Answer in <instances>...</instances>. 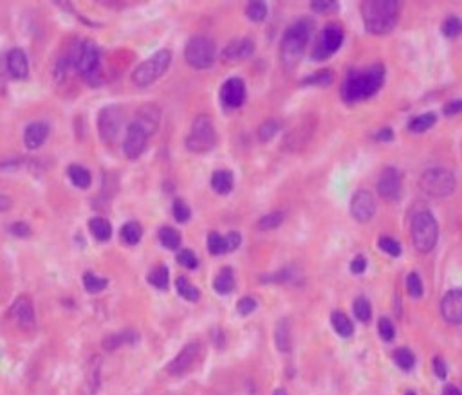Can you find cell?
Listing matches in <instances>:
<instances>
[{"label": "cell", "instance_id": "bcb514c9", "mask_svg": "<svg viewBox=\"0 0 462 395\" xmlns=\"http://www.w3.org/2000/svg\"><path fill=\"white\" fill-rule=\"evenodd\" d=\"M443 34L444 36H450V38H455V36L462 34V19H459L455 15L444 19Z\"/></svg>", "mask_w": 462, "mask_h": 395}, {"label": "cell", "instance_id": "9f6ffc18", "mask_svg": "<svg viewBox=\"0 0 462 395\" xmlns=\"http://www.w3.org/2000/svg\"><path fill=\"white\" fill-rule=\"evenodd\" d=\"M432 368L433 372H435V376L439 377V379H446V374H448V366L446 363H444V359L441 356H435L432 359Z\"/></svg>", "mask_w": 462, "mask_h": 395}, {"label": "cell", "instance_id": "f6af8a7d", "mask_svg": "<svg viewBox=\"0 0 462 395\" xmlns=\"http://www.w3.org/2000/svg\"><path fill=\"white\" fill-rule=\"evenodd\" d=\"M177 264L181 265V267H184V269L192 271V269H197L199 267V258L197 255L193 253L192 249H188V247H183V249L177 251Z\"/></svg>", "mask_w": 462, "mask_h": 395}, {"label": "cell", "instance_id": "e575fe53", "mask_svg": "<svg viewBox=\"0 0 462 395\" xmlns=\"http://www.w3.org/2000/svg\"><path fill=\"white\" fill-rule=\"evenodd\" d=\"M175 291L186 302H199V298H201V291L197 289V285L192 284L186 276L175 278Z\"/></svg>", "mask_w": 462, "mask_h": 395}, {"label": "cell", "instance_id": "d4e9b609", "mask_svg": "<svg viewBox=\"0 0 462 395\" xmlns=\"http://www.w3.org/2000/svg\"><path fill=\"white\" fill-rule=\"evenodd\" d=\"M210 184H212L213 192H217L219 195H228L235 186V175L231 170H215L210 179Z\"/></svg>", "mask_w": 462, "mask_h": 395}, {"label": "cell", "instance_id": "ee69618b", "mask_svg": "<svg viewBox=\"0 0 462 395\" xmlns=\"http://www.w3.org/2000/svg\"><path fill=\"white\" fill-rule=\"evenodd\" d=\"M280 121L278 120H265L262 125L258 126V139L262 141V143H267V141H271L276 135V132L280 131Z\"/></svg>", "mask_w": 462, "mask_h": 395}, {"label": "cell", "instance_id": "4dcf8cb0", "mask_svg": "<svg viewBox=\"0 0 462 395\" xmlns=\"http://www.w3.org/2000/svg\"><path fill=\"white\" fill-rule=\"evenodd\" d=\"M120 238L125 246H138L143 238V226L138 221H129L120 227Z\"/></svg>", "mask_w": 462, "mask_h": 395}, {"label": "cell", "instance_id": "7a4b0ae2", "mask_svg": "<svg viewBox=\"0 0 462 395\" xmlns=\"http://www.w3.org/2000/svg\"><path fill=\"white\" fill-rule=\"evenodd\" d=\"M314 30V22L311 19H298L285 30L282 42H280V60L284 69L291 71L298 65L303 56L311 33Z\"/></svg>", "mask_w": 462, "mask_h": 395}, {"label": "cell", "instance_id": "d6a6232c", "mask_svg": "<svg viewBox=\"0 0 462 395\" xmlns=\"http://www.w3.org/2000/svg\"><path fill=\"white\" fill-rule=\"evenodd\" d=\"M331 325L338 332V336L351 337L352 334H354V323H352V319L349 318L345 313H342V311H334V313L331 314Z\"/></svg>", "mask_w": 462, "mask_h": 395}, {"label": "cell", "instance_id": "681fc988", "mask_svg": "<svg viewBox=\"0 0 462 395\" xmlns=\"http://www.w3.org/2000/svg\"><path fill=\"white\" fill-rule=\"evenodd\" d=\"M380 247L385 251L386 255L390 256H399L401 255V244L395 238L388 235H383L380 238Z\"/></svg>", "mask_w": 462, "mask_h": 395}, {"label": "cell", "instance_id": "603a6c76", "mask_svg": "<svg viewBox=\"0 0 462 395\" xmlns=\"http://www.w3.org/2000/svg\"><path fill=\"white\" fill-rule=\"evenodd\" d=\"M51 134V126L45 121H33L25 126L24 131V145L28 150H38L47 141Z\"/></svg>", "mask_w": 462, "mask_h": 395}, {"label": "cell", "instance_id": "e0dca14e", "mask_svg": "<svg viewBox=\"0 0 462 395\" xmlns=\"http://www.w3.org/2000/svg\"><path fill=\"white\" fill-rule=\"evenodd\" d=\"M134 125H138L144 134L152 137L161 126V109L155 103H144L135 111Z\"/></svg>", "mask_w": 462, "mask_h": 395}, {"label": "cell", "instance_id": "484cf974", "mask_svg": "<svg viewBox=\"0 0 462 395\" xmlns=\"http://www.w3.org/2000/svg\"><path fill=\"white\" fill-rule=\"evenodd\" d=\"M235 271L231 269V267H222L217 276L213 278V291L217 294H222V296H226V294L233 293L235 291Z\"/></svg>", "mask_w": 462, "mask_h": 395}, {"label": "cell", "instance_id": "94428289", "mask_svg": "<svg viewBox=\"0 0 462 395\" xmlns=\"http://www.w3.org/2000/svg\"><path fill=\"white\" fill-rule=\"evenodd\" d=\"M212 339H213V343H215L217 347H224V345H226V339H224V332H222L221 328H217V330H213V334H212Z\"/></svg>", "mask_w": 462, "mask_h": 395}, {"label": "cell", "instance_id": "7bdbcfd3", "mask_svg": "<svg viewBox=\"0 0 462 395\" xmlns=\"http://www.w3.org/2000/svg\"><path fill=\"white\" fill-rule=\"evenodd\" d=\"M172 215L173 218H175V222H179V224H186V222L192 218V207L188 206L183 199H173Z\"/></svg>", "mask_w": 462, "mask_h": 395}, {"label": "cell", "instance_id": "8992f818", "mask_svg": "<svg viewBox=\"0 0 462 395\" xmlns=\"http://www.w3.org/2000/svg\"><path fill=\"white\" fill-rule=\"evenodd\" d=\"M217 145V131L212 117L208 114H199L192 123L190 134L186 135V148L193 154L210 152Z\"/></svg>", "mask_w": 462, "mask_h": 395}, {"label": "cell", "instance_id": "91938a15", "mask_svg": "<svg viewBox=\"0 0 462 395\" xmlns=\"http://www.w3.org/2000/svg\"><path fill=\"white\" fill-rule=\"evenodd\" d=\"M375 139L392 141V139H394V131H392V128H388V126H385V128L377 131V134H375Z\"/></svg>", "mask_w": 462, "mask_h": 395}, {"label": "cell", "instance_id": "9c48e42d", "mask_svg": "<svg viewBox=\"0 0 462 395\" xmlns=\"http://www.w3.org/2000/svg\"><path fill=\"white\" fill-rule=\"evenodd\" d=\"M457 186L453 172L446 168H430L419 179V188L430 197H448Z\"/></svg>", "mask_w": 462, "mask_h": 395}, {"label": "cell", "instance_id": "be15d7a7", "mask_svg": "<svg viewBox=\"0 0 462 395\" xmlns=\"http://www.w3.org/2000/svg\"><path fill=\"white\" fill-rule=\"evenodd\" d=\"M443 395H462V392L459 390L455 385H448V386H444Z\"/></svg>", "mask_w": 462, "mask_h": 395}, {"label": "cell", "instance_id": "74e56055", "mask_svg": "<svg viewBox=\"0 0 462 395\" xmlns=\"http://www.w3.org/2000/svg\"><path fill=\"white\" fill-rule=\"evenodd\" d=\"M245 16L253 22H262L267 16V4L264 0H251L245 5Z\"/></svg>", "mask_w": 462, "mask_h": 395}, {"label": "cell", "instance_id": "4fadbf2b", "mask_svg": "<svg viewBox=\"0 0 462 395\" xmlns=\"http://www.w3.org/2000/svg\"><path fill=\"white\" fill-rule=\"evenodd\" d=\"M316 126H318V120L314 114H307V116H303L302 120H300L298 123H296L291 131H287V134L284 135V141H282L284 150L294 152V150L303 148V146L309 143V139L313 137Z\"/></svg>", "mask_w": 462, "mask_h": 395}, {"label": "cell", "instance_id": "7402d4cb", "mask_svg": "<svg viewBox=\"0 0 462 395\" xmlns=\"http://www.w3.org/2000/svg\"><path fill=\"white\" fill-rule=\"evenodd\" d=\"M6 71L14 80H25L29 78V58L24 49L13 47L6 54Z\"/></svg>", "mask_w": 462, "mask_h": 395}, {"label": "cell", "instance_id": "db71d44e", "mask_svg": "<svg viewBox=\"0 0 462 395\" xmlns=\"http://www.w3.org/2000/svg\"><path fill=\"white\" fill-rule=\"evenodd\" d=\"M311 10L318 11V13H331V11L338 10V4L334 0H313Z\"/></svg>", "mask_w": 462, "mask_h": 395}, {"label": "cell", "instance_id": "5bb4252c", "mask_svg": "<svg viewBox=\"0 0 462 395\" xmlns=\"http://www.w3.org/2000/svg\"><path fill=\"white\" fill-rule=\"evenodd\" d=\"M10 314L11 318L16 321V325L24 330H33L34 325H36V311H34L33 300L25 294H20L19 298H14Z\"/></svg>", "mask_w": 462, "mask_h": 395}, {"label": "cell", "instance_id": "83f0119b", "mask_svg": "<svg viewBox=\"0 0 462 395\" xmlns=\"http://www.w3.org/2000/svg\"><path fill=\"white\" fill-rule=\"evenodd\" d=\"M89 232H91V235L94 236L98 242H109L112 238L114 229H112V224L109 218L92 217L91 221H89Z\"/></svg>", "mask_w": 462, "mask_h": 395}, {"label": "cell", "instance_id": "4316f807", "mask_svg": "<svg viewBox=\"0 0 462 395\" xmlns=\"http://www.w3.org/2000/svg\"><path fill=\"white\" fill-rule=\"evenodd\" d=\"M67 177L72 183V186H76L78 190L91 188V184H92L91 170L82 166V164H69Z\"/></svg>", "mask_w": 462, "mask_h": 395}, {"label": "cell", "instance_id": "2e32d148", "mask_svg": "<svg viewBox=\"0 0 462 395\" xmlns=\"http://www.w3.org/2000/svg\"><path fill=\"white\" fill-rule=\"evenodd\" d=\"M403 192V177L394 166L385 168L377 179V193L386 201H397Z\"/></svg>", "mask_w": 462, "mask_h": 395}, {"label": "cell", "instance_id": "6da1fadb", "mask_svg": "<svg viewBox=\"0 0 462 395\" xmlns=\"http://www.w3.org/2000/svg\"><path fill=\"white\" fill-rule=\"evenodd\" d=\"M383 82H385V67L381 63L360 69V71H351L343 80L342 96L345 102H361L374 96Z\"/></svg>", "mask_w": 462, "mask_h": 395}, {"label": "cell", "instance_id": "f907efd6", "mask_svg": "<svg viewBox=\"0 0 462 395\" xmlns=\"http://www.w3.org/2000/svg\"><path fill=\"white\" fill-rule=\"evenodd\" d=\"M258 304H256V300L253 296H242L239 302H236V313L241 314V316H250L251 313H255Z\"/></svg>", "mask_w": 462, "mask_h": 395}, {"label": "cell", "instance_id": "6125c7cd", "mask_svg": "<svg viewBox=\"0 0 462 395\" xmlns=\"http://www.w3.org/2000/svg\"><path fill=\"white\" fill-rule=\"evenodd\" d=\"M13 207V201H11V197H8V195H4V193H0V212L4 213L8 212V210H11Z\"/></svg>", "mask_w": 462, "mask_h": 395}, {"label": "cell", "instance_id": "60d3db41", "mask_svg": "<svg viewBox=\"0 0 462 395\" xmlns=\"http://www.w3.org/2000/svg\"><path fill=\"white\" fill-rule=\"evenodd\" d=\"M206 244H208V251H210V255L219 256V255L228 253L226 240H224V235H221V233H217V232L208 233Z\"/></svg>", "mask_w": 462, "mask_h": 395}, {"label": "cell", "instance_id": "8fae6325", "mask_svg": "<svg viewBox=\"0 0 462 395\" xmlns=\"http://www.w3.org/2000/svg\"><path fill=\"white\" fill-rule=\"evenodd\" d=\"M343 36H345V33H343V27L340 24L332 22V24L325 25L314 40L313 53H311L313 60H325L331 54L336 53L338 49L342 47Z\"/></svg>", "mask_w": 462, "mask_h": 395}, {"label": "cell", "instance_id": "6f0895ef", "mask_svg": "<svg viewBox=\"0 0 462 395\" xmlns=\"http://www.w3.org/2000/svg\"><path fill=\"white\" fill-rule=\"evenodd\" d=\"M443 112L446 114V116L461 114V112H462V98H457V100H452V102H448L446 105L443 106Z\"/></svg>", "mask_w": 462, "mask_h": 395}, {"label": "cell", "instance_id": "f5cc1de1", "mask_svg": "<svg viewBox=\"0 0 462 395\" xmlns=\"http://www.w3.org/2000/svg\"><path fill=\"white\" fill-rule=\"evenodd\" d=\"M291 269H280L276 271V273H271V275H264L262 278H260V282H264V284H273V282H276V284H280V282H287V280H291Z\"/></svg>", "mask_w": 462, "mask_h": 395}, {"label": "cell", "instance_id": "9a60e30c", "mask_svg": "<svg viewBox=\"0 0 462 395\" xmlns=\"http://www.w3.org/2000/svg\"><path fill=\"white\" fill-rule=\"evenodd\" d=\"M148 135L141 131L140 126L130 123V126L126 128L125 137H123V154L129 161L140 159L141 155L144 154L146 145H148Z\"/></svg>", "mask_w": 462, "mask_h": 395}, {"label": "cell", "instance_id": "d590c367", "mask_svg": "<svg viewBox=\"0 0 462 395\" xmlns=\"http://www.w3.org/2000/svg\"><path fill=\"white\" fill-rule=\"evenodd\" d=\"M334 82V71L332 69H320L314 71L309 76L302 78V85H314V87H327Z\"/></svg>", "mask_w": 462, "mask_h": 395}, {"label": "cell", "instance_id": "c3c4849f", "mask_svg": "<svg viewBox=\"0 0 462 395\" xmlns=\"http://www.w3.org/2000/svg\"><path fill=\"white\" fill-rule=\"evenodd\" d=\"M377 330H380V336L383 341H392L395 337L394 323H392L390 318H386V316L380 318V321H377Z\"/></svg>", "mask_w": 462, "mask_h": 395}, {"label": "cell", "instance_id": "7dc6e473", "mask_svg": "<svg viewBox=\"0 0 462 395\" xmlns=\"http://www.w3.org/2000/svg\"><path fill=\"white\" fill-rule=\"evenodd\" d=\"M406 291H408V294L412 298H421V296H423L424 285L423 280H421V276H419L417 273H410V275L406 276Z\"/></svg>", "mask_w": 462, "mask_h": 395}, {"label": "cell", "instance_id": "f546056e", "mask_svg": "<svg viewBox=\"0 0 462 395\" xmlns=\"http://www.w3.org/2000/svg\"><path fill=\"white\" fill-rule=\"evenodd\" d=\"M274 343L280 352H289L293 347V336H291V323L282 318L274 327Z\"/></svg>", "mask_w": 462, "mask_h": 395}, {"label": "cell", "instance_id": "30bf717a", "mask_svg": "<svg viewBox=\"0 0 462 395\" xmlns=\"http://www.w3.org/2000/svg\"><path fill=\"white\" fill-rule=\"evenodd\" d=\"M123 121H125V112L120 105L103 106L98 114V134L101 141L107 145L118 143L123 131Z\"/></svg>", "mask_w": 462, "mask_h": 395}, {"label": "cell", "instance_id": "44dd1931", "mask_svg": "<svg viewBox=\"0 0 462 395\" xmlns=\"http://www.w3.org/2000/svg\"><path fill=\"white\" fill-rule=\"evenodd\" d=\"M441 313L448 323L462 325V289H452L444 294Z\"/></svg>", "mask_w": 462, "mask_h": 395}, {"label": "cell", "instance_id": "5b68a950", "mask_svg": "<svg viewBox=\"0 0 462 395\" xmlns=\"http://www.w3.org/2000/svg\"><path fill=\"white\" fill-rule=\"evenodd\" d=\"M412 240L419 253H430L435 247L439 238V224L428 210L415 213L412 218Z\"/></svg>", "mask_w": 462, "mask_h": 395}, {"label": "cell", "instance_id": "7c38bea8", "mask_svg": "<svg viewBox=\"0 0 462 395\" xmlns=\"http://www.w3.org/2000/svg\"><path fill=\"white\" fill-rule=\"evenodd\" d=\"M202 357H204V347H202V343L199 341H192L184 345L181 348L177 356L173 357L172 361L168 363L166 366V372H168L170 376L181 377L184 374H188L190 370H193V366L197 365L201 361Z\"/></svg>", "mask_w": 462, "mask_h": 395}, {"label": "cell", "instance_id": "e7e4bbea", "mask_svg": "<svg viewBox=\"0 0 462 395\" xmlns=\"http://www.w3.org/2000/svg\"><path fill=\"white\" fill-rule=\"evenodd\" d=\"M273 395H289V394L284 390V388H276V390L273 392Z\"/></svg>", "mask_w": 462, "mask_h": 395}, {"label": "cell", "instance_id": "836d02e7", "mask_svg": "<svg viewBox=\"0 0 462 395\" xmlns=\"http://www.w3.org/2000/svg\"><path fill=\"white\" fill-rule=\"evenodd\" d=\"M83 289L89 294H100L109 287V280L103 278V276L92 273V271H85L82 276Z\"/></svg>", "mask_w": 462, "mask_h": 395}, {"label": "cell", "instance_id": "3957f363", "mask_svg": "<svg viewBox=\"0 0 462 395\" xmlns=\"http://www.w3.org/2000/svg\"><path fill=\"white\" fill-rule=\"evenodd\" d=\"M361 15L368 33L385 34L397 24L399 4L397 0H366L361 5Z\"/></svg>", "mask_w": 462, "mask_h": 395}, {"label": "cell", "instance_id": "1f68e13d", "mask_svg": "<svg viewBox=\"0 0 462 395\" xmlns=\"http://www.w3.org/2000/svg\"><path fill=\"white\" fill-rule=\"evenodd\" d=\"M148 284L157 291H168L170 287V269L164 264L154 265L152 269L148 271Z\"/></svg>", "mask_w": 462, "mask_h": 395}, {"label": "cell", "instance_id": "11a10c76", "mask_svg": "<svg viewBox=\"0 0 462 395\" xmlns=\"http://www.w3.org/2000/svg\"><path fill=\"white\" fill-rule=\"evenodd\" d=\"M224 240H226L228 253H233V251H236L241 247L242 235L239 232H230L228 235H224Z\"/></svg>", "mask_w": 462, "mask_h": 395}, {"label": "cell", "instance_id": "d6986e66", "mask_svg": "<svg viewBox=\"0 0 462 395\" xmlns=\"http://www.w3.org/2000/svg\"><path fill=\"white\" fill-rule=\"evenodd\" d=\"M253 53H255V42L244 36V38H236L233 42H230L226 47L222 49L219 58L224 63H235L250 58Z\"/></svg>", "mask_w": 462, "mask_h": 395}, {"label": "cell", "instance_id": "816d5d0a", "mask_svg": "<svg viewBox=\"0 0 462 395\" xmlns=\"http://www.w3.org/2000/svg\"><path fill=\"white\" fill-rule=\"evenodd\" d=\"M8 229H10L11 235L19 236V238H28V236H31V226H29L28 222H24V221L11 222Z\"/></svg>", "mask_w": 462, "mask_h": 395}, {"label": "cell", "instance_id": "ab89813d", "mask_svg": "<svg viewBox=\"0 0 462 395\" xmlns=\"http://www.w3.org/2000/svg\"><path fill=\"white\" fill-rule=\"evenodd\" d=\"M394 361L395 365L399 366L401 370L408 372L412 370L415 366V356L414 352L410 350V348H397V350L394 352Z\"/></svg>", "mask_w": 462, "mask_h": 395}, {"label": "cell", "instance_id": "f1b7e54d", "mask_svg": "<svg viewBox=\"0 0 462 395\" xmlns=\"http://www.w3.org/2000/svg\"><path fill=\"white\" fill-rule=\"evenodd\" d=\"M157 238L161 242V246L168 251H179L181 244H183V236L173 226H161L157 232Z\"/></svg>", "mask_w": 462, "mask_h": 395}, {"label": "cell", "instance_id": "ffe728a7", "mask_svg": "<svg viewBox=\"0 0 462 395\" xmlns=\"http://www.w3.org/2000/svg\"><path fill=\"white\" fill-rule=\"evenodd\" d=\"M351 213L358 222H368L375 215V199L371 192L360 190L351 201Z\"/></svg>", "mask_w": 462, "mask_h": 395}, {"label": "cell", "instance_id": "cb8c5ba5", "mask_svg": "<svg viewBox=\"0 0 462 395\" xmlns=\"http://www.w3.org/2000/svg\"><path fill=\"white\" fill-rule=\"evenodd\" d=\"M140 341V334L135 332V330H120V332L116 334H109V336L101 341V347L103 350L107 352H114L120 350L121 347H126V345H135V343Z\"/></svg>", "mask_w": 462, "mask_h": 395}, {"label": "cell", "instance_id": "b9f144b4", "mask_svg": "<svg viewBox=\"0 0 462 395\" xmlns=\"http://www.w3.org/2000/svg\"><path fill=\"white\" fill-rule=\"evenodd\" d=\"M352 311H354V316H356L360 321H363V323L371 321L372 307H371V302H368L365 296H358V298L354 300Z\"/></svg>", "mask_w": 462, "mask_h": 395}, {"label": "cell", "instance_id": "03108f58", "mask_svg": "<svg viewBox=\"0 0 462 395\" xmlns=\"http://www.w3.org/2000/svg\"><path fill=\"white\" fill-rule=\"evenodd\" d=\"M404 395H415V394H414V392H406V394H404Z\"/></svg>", "mask_w": 462, "mask_h": 395}, {"label": "cell", "instance_id": "ba28073f", "mask_svg": "<svg viewBox=\"0 0 462 395\" xmlns=\"http://www.w3.org/2000/svg\"><path fill=\"white\" fill-rule=\"evenodd\" d=\"M72 67L85 80L101 67V51L94 40L83 38L72 44Z\"/></svg>", "mask_w": 462, "mask_h": 395}, {"label": "cell", "instance_id": "680465c9", "mask_svg": "<svg viewBox=\"0 0 462 395\" xmlns=\"http://www.w3.org/2000/svg\"><path fill=\"white\" fill-rule=\"evenodd\" d=\"M366 269V258L363 255H358L354 260L351 262V271L354 275H361Z\"/></svg>", "mask_w": 462, "mask_h": 395}, {"label": "cell", "instance_id": "52a82bcc", "mask_svg": "<svg viewBox=\"0 0 462 395\" xmlns=\"http://www.w3.org/2000/svg\"><path fill=\"white\" fill-rule=\"evenodd\" d=\"M184 60L193 69H210L217 60V45L206 34H195L184 45Z\"/></svg>", "mask_w": 462, "mask_h": 395}, {"label": "cell", "instance_id": "f35d334b", "mask_svg": "<svg viewBox=\"0 0 462 395\" xmlns=\"http://www.w3.org/2000/svg\"><path fill=\"white\" fill-rule=\"evenodd\" d=\"M282 222H284V212H271L265 213L264 217L258 218L256 227H258L260 232H270V229L278 227Z\"/></svg>", "mask_w": 462, "mask_h": 395}, {"label": "cell", "instance_id": "277c9868", "mask_svg": "<svg viewBox=\"0 0 462 395\" xmlns=\"http://www.w3.org/2000/svg\"><path fill=\"white\" fill-rule=\"evenodd\" d=\"M170 63H172V53H170L168 49H159L157 53H154L152 56L143 60V62L132 71L130 80H132V83H134L135 87L140 89L150 87L152 83L157 82L159 78L168 71Z\"/></svg>", "mask_w": 462, "mask_h": 395}, {"label": "cell", "instance_id": "ac0fdd59", "mask_svg": "<svg viewBox=\"0 0 462 395\" xmlns=\"http://www.w3.org/2000/svg\"><path fill=\"white\" fill-rule=\"evenodd\" d=\"M221 102L228 109H239L245 102V83L242 78H228L221 87Z\"/></svg>", "mask_w": 462, "mask_h": 395}, {"label": "cell", "instance_id": "8d00e7d4", "mask_svg": "<svg viewBox=\"0 0 462 395\" xmlns=\"http://www.w3.org/2000/svg\"><path fill=\"white\" fill-rule=\"evenodd\" d=\"M437 121V114L435 112H424V114H419V116L412 117L408 123L410 132H426L430 126L435 125Z\"/></svg>", "mask_w": 462, "mask_h": 395}]
</instances>
